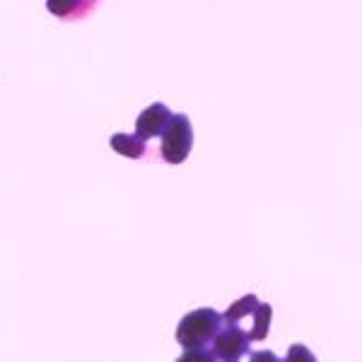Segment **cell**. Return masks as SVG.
Segmentation results:
<instances>
[{
	"label": "cell",
	"instance_id": "6da1fadb",
	"mask_svg": "<svg viewBox=\"0 0 362 362\" xmlns=\"http://www.w3.org/2000/svg\"><path fill=\"white\" fill-rule=\"evenodd\" d=\"M223 329V314L203 307L186 314L177 326V343L181 348H206L213 346L218 331Z\"/></svg>",
	"mask_w": 362,
	"mask_h": 362
},
{
	"label": "cell",
	"instance_id": "7a4b0ae2",
	"mask_svg": "<svg viewBox=\"0 0 362 362\" xmlns=\"http://www.w3.org/2000/svg\"><path fill=\"white\" fill-rule=\"evenodd\" d=\"M162 160L169 165H181L194 148V128H191L189 116L174 114L162 133Z\"/></svg>",
	"mask_w": 362,
	"mask_h": 362
},
{
	"label": "cell",
	"instance_id": "3957f363",
	"mask_svg": "<svg viewBox=\"0 0 362 362\" xmlns=\"http://www.w3.org/2000/svg\"><path fill=\"white\" fill-rule=\"evenodd\" d=\"M251 338L247 329H242V324H227L223 321V329L218 331L213 341V353L218 355V360L223 362H239V358L249 353Z\"/></svg>",
	"mask_w": 362,
	"mask_h": 362
},
{
	"label": "cell",
	"instance_id": "277c9868",
	"mask_svg": "<svg viewBox=\"0 0 362 362\" xmlns=\"http://www.w3.org/2000/svg\"><path fill=\"white\" fill-rule=\"evenodd\" d=\"M172 112L165 107V104H153V107H148L143 114L138 116L136 121V133L143 140H150V138H157L165 133L167 124L172 121Z\"/></svg>",
	"mask_w": 362,
	"mask_h": 362
},
{
	"label": "cell",
	"instance_id": "5b68a950",
	"mask_svg": "<svg viewBox=\"0 0 362 362\" xmlns=\"http://www.w3.org/2000/svg\"><path fill=\"white\" fill-rule=\"evenodd\" d=\"M97 0H46V10L61 20H78L90 13Z\"/></svg>",
	"mask_w": 362,
	"mask_h": 362
},
{
	"label": "cell",
	"instance_id": "8992f818",
	"mask_svg": "<svg viewBox=\"0 0 362 362\" xmlns=\"http://www.w3.org/2000/svg\"><path fill=\"white\" fill-rule=\"evenodd\" d=\"M112 148L124 157L140 160V157L148 153V140H143L138 133H133V136H128V133H116V136H112Z\"/></svg>",
	"mask_w": 362,
	"mask_h": 362
},
{
	"label": "cell",
	"instance_id": "52a82bcc",
	"mask_svg": "<svg viewBox=\"0 0 362 362\" xmlns=\"http://www.w3.org/2000/svg\"><path fill=\"white\" fill-rule=\"evenodd\" d=\"M259 297L256 295H244L239 297L237 302H232L230 309L223 314V321H227V324H242L244 319H249L251 314L256 312V307H259Z\"/></svg>",
	"mask_w": 362,
	"mask_h": 362
},
{
	"label": "cell",
	"instance_id": "ba28073f",
	"mask_svg": "<svg viewBox=\"0 0 362 362\" xmlns=\"http://www.w3.org/2000/svg\"><path fill=\"white\" fill-rule=\"evenodd\" d=\"M271 317H273V309L271 305H264L261 302L259 307H256V312L251 314V326L247 329V334L251 341H264L268 336V331H271Z\"/></svg>",
	"mask_w": 362,
	"mask_h": 362
},
{
	"label": "cell",
	"instance_id": "9c48e42d",
	"mask_svg": "<svg viewBox=\"0 0 362 362\" xmlns=\"http://www.w3.org/2000/svg\"><path fill=\"white\" fill-rule=\"evenodd\" d=\"M177 362H218L213 348H186V353L177 358Z\"/></svg>",
	"mask_w": 362,
	"mask_h": 362
},
{
	"label": "cell",
	"instance_id": "30bf717a",
	"mask_svg": "<svg viewBox=\"0 0 362 362\" xmlns=\"http://www.w3.org/2000/svg\"><path fill=\"white\" fill-rule=\"evenodd\" d=\"M283 362H319L317 358L312 355V350L307 346H302V343H295V346H290L288 355H285Z\"/></svg>",
	"mask_w": 362,
	"mask_h": 362
},
{
	"label": "cell",
	"instance_id": "8fae6325",
	"mask_svg": "<svg viewBox=\"0 0 362 362\" xmlns=\"http://www.w3.org/2000/svg\"><path fill=\"white\" fill-rule=\"evenodd\" d=\"M249 362H283V360L276 353H271V350H256V353H251Z\"/></svg>",
	"mask_w": 362,
	"mask_h": 362
}]
</instances>
